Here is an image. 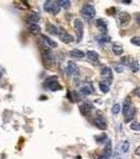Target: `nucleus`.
<instances>
[{"mask_svg":"<svg viewBox=\"0 0 140 159\" xmlns=\"http://www.w3.org/2000/svg\"><path fill=\"white\" fill-rule=\"evenodd\" d=\"M43 86L47 87V89L49 88L51 91H56V90H60L62 87L57 81V76H49L47 78L43 83Z\"/></svg>","mask_w":140,"mask_h":159,"instance_id":"1","label":"nucleus"},{"mask_svg":"<svg viewBox=\"0 0 140 159\" xmlns=\"http://www.w3.org/2000/svg\"><path fill=\"white\" fill-rule=\"evenodd\" d=\"M81 14L85 18L91 19V18L95 17V15H96V10H95V8L92 4H84L82 6V8H81Z\"/></svg>","mask_w":140,"mask_h":159,"instance_id":"2","label":"nucleus"},{"mask_svg":"<svg viewBox=\"0 0 140 159\" xmlns=\"http://www.w3.org/2000/svg\"><path fill=\"white\" fill-rule=\"evenodd\" d=\"M58 35H59V38L61 39V42H63L64 44H70L74 40L73 36L71 34H69L66 31H64L63 29H59L58 30Z\"/></svg>","mask_w":140,"mask_h":159,"instance_id":"3","label":"nucleus"},{"mask_svg":"<svg viewBox=\"0 0 140 159\" xmlns=\"http://www.w3.org/2000/svg\"><path fill=\"white\" fill-rule=\"evenodd\" d=\"M74 29L75 32L77 34L78 40L82 38L83 36V23L80 19H75L74 20Z\"/></svg>","mask_w":140,"mask_h":159,"instance_id":"4","label":"nucleus"},{"mask_svg":"<svg viewBox=\"0 0 140 159\" xmlns=\"http://www.w3.org/2000/svg\"><path fill=\"white\" fill-rule=\"evenodd\" d=\"M113 155V152H112V146H111V142L107 143V146H105V148L103 150L101 154H100V156L98 157V159H111Z\"/></svg>","mask_w":140,"mask_h":159,"instance_id":"5","label":"nucleus"},{"mask_svg":"<svg viewBox=\"0 0 140 159\" xmlns=\"http://www.w3.org/2000/svg\"><path fill=\"white\" fill-rule=\"evenodd\" d=\"M39 18H40V16H39L38 13H36V12H31L30 14L26 16V23H31V25H37V23L39 21Z\"/></svg>","mask_w":140,"mask_h":159,"instance_id":"6","label":"nucleus"},{"mask_svg":"<svg viewBox=\"0 0 140 159\" xmlns=\"http://www.w3.org/2000/svg\"><path fill=\"white\" fill-rule=\"evenodd\" d=\"M101 76L102 78H104L105 81L107 80V85H110L112 83V80H113V76H112V71L109 67H104L102 68L101 70Z\"/></svg>","mask_w":140,"mask_h":159,"instance_id":"7","label":"nucleus"},{"mask_svg":"<svg viewBox=\"0 0 140 159\" xmlns=\"http://www.w3.org/2000/svg\"><path fill=\"white\" fill-rule=\"evenodd\" d=\"M94 124L100 129H107V121H105L104 118L101 117V116H98V117H96L94 119Z\"/></svg>","mask_w":140,"mask_h":159,"instance_id":"8","label":"nucleus"},{"mask_svg":"<svg viewBox=\"0 0 140 159\" xmlns=\"http://www.w3.org/2000/svg\"><path fill=\"white\" fill-rule=\"evenodd\" d=\"M68 71H69L70 74L72 76H76V74H79V68L75 63L73 61H68Z\"/></svg>","mask_w":140,"mask_h":159,"instance_id":"9","label":"nucleus"},{"mask_svg":"<svg viewBox=\"0 0 140 159\" xmlns=\"http://www.w3.org/2000/svg\"><path fill=\"white\" fill-rule=\"evenodd\" d=\"M119 20H120V23L122 25H127L130 23V20H131V15L129 13H126V12H122L119 15Z\"/></svg>","mask_w":140,"mask_h":159,"instance_id":"10","label":"nucleus"},{"mask_svg":"<svg viewBox=\"0 0 140 159\" xmlns=\"http://www.w3.org/2000/svg\"><path fill=\"white\" fill-rule=\"evenodd\" d=\"M112 50L115 55H121L123 53V47L120 42H114L112 46Z\"/></svg>","mask_w":140,"mask_h":159,"instance_id":"11","label":"nucleus"},{"mask_svg":"<svg viewBox=\"0 0 140 159\" xmlns=\"http://www.w3.org/2000/svg\"><path fill=\"white\" fill-rule=\"evenodd\" d=\"M97 27H98L99 29H100V31L102 32V34H105L107 33V23L105 21V20L103 19H98L96 23Z\"/></svg>","mask_w":140,"mask_h":159,"instance_id":"12","label":"nucleus"},{"mask_svg":"<svg viewBox=\"0 0 140 159\" xmlns=\"http://www.w3.org/2000/svg\"><path fill=\"white\" fill-rule=\"evenodd\" d=\"M131 105H132V101H131V99L127 97V98L123 101V106H122V112H123L124 116H125L126 112L130 110V108H131Z\"/></svg>","mask_w":140,"mask_h":159,"instance_id":"13","label":"nucleus"},{"mask_svg":"<svg viewBox=\"0 0 140 159\" xmlns=\"http://www.w3.org/2000/svg\"><path fill=\"white\" fill-rule=\"evenodd\" d=\"M127 66H129L130 69L132 70L133 72H137L138 70H139V64H138V61L134 59H131V61H130Z\"/></svg>","mask_w":140,"mask_h":159,"instance_id":"14","label":"nucleus"},{"mask_svg":"<svg viewBox=\"0 0 140 159\" xmlns=\"http://www.w3.org/2000/svg\"><path fill=\"white\" fill-rule=\"evenodd\" d=\"M29 31H30L33 35H39L40 32H41V28H40L38 25H30Z\"/></svg>","mask_w":140,"mask_h":159,"instance_id":"15","label":"nucleus"},{"mask_svg":"<svg viewBox=\"0 0 140 159\" xmlns=\"http://www.w3.org/2000/svg\"><path fill=\"white\" fill-rule=\"evenodd\" d=\"M135 112H136V109H135V107L131 106L130 110L126 112V114H125V122H130L131 120H133V118L135 117Z\"/></svg>","mask_w":140,"mask_h":159,"instance_id":"16","label":"nucleus"},{"mask_svg":"<svg viewBox=\"0 0 140 159\" xmlns=\"http://www.w3.org/2000/svg\"><path fill=\"white\" fill-rule=\"evenodd\" d=\"M80 91H81V93L84 95H91L92 92H93V88H92L91 85H88V84H86V85H84L83 87H81V89H80Z\"/></svg>","mask_w":140,"mask_h":159,"instance_id":"17","label":"nucleus"},{"mask_svg":"<svg viewBox=\"0 0 140 159\" xmlns=\"http://www.w3.org/2000/svg\"><path fill=\"white\" fill-rule=\"evenodd\" d=\"M70 53H71V55L73 57H76V59H82L85 55L84 52H82L81 50H78V49H73Z\"/></svg>","mask_w":140,"mask_h":159,"instance_id":"18","label":"nucleus"},{"mask_svg":"<svg viewBox=\"0 0 140 159\" xmlns=\"http://www.w3.org/2000/svg\"><path fill=\"white\" fill-rule=\"evenodd\" d=\"M47 31L52 35H58V28L55 25H52V23L47 25Z\"/></svg>","mask_w":140,"mask_h":159,"instance_id":"19","label":"nucleus"},{"mask_svg":"<svg viewBox=\"0 0 140 159\" xmlns=\"http://www.w3.org/2000/svg\"><path fill=\"white\" fill-rule=\"evenodd\" d=\"M42 38H43V40L45 42V44H47V46H49V47H52V48H57L58 47L57 42H54V40L51 39L49 37L45 36V35H42Z\"/></svg>","mask_w":140,"mask_h":159,"instance_id":"20","label":"nucleus"},{"mask_svg":"<svg viewBox=\"0 0 140 159\" xmlns=\"http://www.w3.org/2000/svg\"><path fill=\"white\" fill-rule=\"evenodd\" d=\"M55 2L56 1H54V0H47V1H45L44 2V10L47 12H52L53 8L55 6Z\"/></svg>","mask_w":140,"mask_h":159,"instance_id":"21","label":"nucleus"},{"mask_svg":"<svg viewBox=\"0 0 140 159\" xmlns=\"http://www.w3.org/2000/svg\"><path fill=\"white\" fill-rule=\"evenodd\" d=\"M118 146H119V148H120L121 153H126L130 148V143H129V141H123V142H121Z\"/></svg>","mask_w":140,"mask_h":159,"instance_id":"22","label":"nucleus"},{"mask_svg":"<svg viewBox=\"0 0 140 159\" xmlns=\"http://www.w3.org/2000/svg\"><path fill=\"white\" fill-rule=\"evenodd\" d=\"M86 55H88V59H91V61H97V59H99V54L94 50L88 51V52L86 53Z\"/></svg>","mask_w":140,"mask_h":159,"instance_id":"23","label":"nucleus"},{"mask_svg":"<svg viewBox=\"0 0 140 159\" xmlns=\"http://www.w3.org/2000/svg\"><path fill=\"white\" fill-rule=\"evenodd\" d=\"M91 107H92L91 104H88V103H85V104H83V105L80 106V110H81V112H82L83 116H85V114L90 112Z\"/></svg>","mask_w":140,"mask_h":159,"instance_id":"24","label":"nucleus"},{"mask_svg":"<svg viewBox=\"0 0 140 159\" xmlns=\"http://www.w3.org/2000/svg\"><path fill=\"white\" fill-rule=\"evenodd\" d=\"M99 87H100V90H101L103 93H107V92L110 91V86H109L107 84H105L104 82H100V83H99Z\"/></svg>","mask_w":140,"mask_h":159,"instance_id":"25","label":"nucleus"},{"mask_svg":"<svg viewBox=\"0 0 140 159\" xmlns=\"http://www.w3.org/2000/svg\"><path fill=\"white\" fill-rule=\"evenodd\" d=\"M97 40L100 42H109L111 40V37L109 35H105V34H102L100 36L97 37Z\"/></svg>","mask_w":140,"mask_h":159,"instance_id":"26","label":"nucleus"},{"mask_svg":"<svg viewBox=\"0 0 140 159\" xmlns=\"http://www.w3.org/2000/svg\"><path fill=\"white\" fill-rule=\"evenodd\" d=\"M58 4H59V6L60 8H69L70 6H71V2H70L69 0H60V1H57Z\"/></svg>","mask_w":140,"mask_h":159,"instance_id":"27","label":"nucleus"},{"mask_svg":"<svg viewBox=\"0 0 140 159\" xmlns=\"http://www.w3.org/2000/svg\"><path fill=\"white\" fill-rule=\"evenodd\" d=\"M113 156V159H121V152H120V148L119 146H117L115 150V153L112 155Z\"/></svg>","mask_w":140,"mask_h":159,"instance_id":"28","label":"nucleus"},{"mask_svg":"<svg viewBox=\"0 0 140 159\" xmlns=\"http://www.w3.org/2000/svg\"><path fill=\"white\" fill-rule=\"evenodd\" d=\"M119 112H120V105L119 104H114L113 105V107H112V112L114 114H119Z\"/></svg>","mask_w":140,"mask_h":159,"instance_id":"29","label":"nucleus"},{"mask_svg":"<svg viewBox=\"0 0 140 159\" xmlns=\"http://www.w3.org/2000/svg\"><path fill=\"white\" fill-rule=\"evenodd\" d=\"M131 129H132L133 131H140L139 122H137V121L133 122L132 124H131Z\"/></svg>","mask_w":140,"mask_h":159,"instance_id":"30","label":"nucleus"},{"mask_svg":"<svg viewBox=\"0 0 140 159\" xmlns=\"http://www.w3.org/2000/svg\"><path fill=\"white\" fill-rule=\"evenodd\" d=\"M131 42L132 44H134L135 46H140V37L139 36H135V37H133L132 39H131Z\"/></svg>","mask_w":140,"mask_h":159,"instance_id":"31","label":"nucleus"},{"mask_svg":"<svg viewBox=\"0 0 140 159\" xmlns=\"http://www.w3.org/2000/svg\"><path fill=\"white\" fill-rule=\"evenodd\" d=\"M80 95L78 93V92H76V91H74L73 93H72V100L74 101V102H77V101H79L80 100Z\"/></svg>","mask_w":140,"mask_h":159,"instance_id":"32","label":"nucleus"},{"mask_svg":"<svg viewBox=\"0 0 140 159\" xmlns=\"http://www.w3.org/2000/svg\"><path fill=\"white\" fill-rule=\"evenodd\" d=\"M107 139V136L105 134H102L101 136L97 137V141H98V142H103V141H105Z\"/></svg>","mask_w":140,"mask_h":159,"instance_id":"33","label":"nucleus"},{"mask_svg":"<svg viewBox=\"0 0 140 159\" xmlns=\"http://www.w3.org/2000/svg\"><path fill=\"white\" fill-rule=\"evenodd\" d=\"M139 89H140V88H136V90H135V95H137V97H139Z\"/></svg>","mask_w":140,"mask_h":159,"instance_id":"34","label":"nucleus"},{"mask_svg":"<svg viewBox=\"0 0 140 159\" xmlns=\"http://www.w3.org/2000/svg\"><path fill=\"white\" fill-rule=\"evenodd\" d=\"M139 148H137V150H136V155H139Z\"/></svg>","mask_w":140,"mask_h":159,"instance_id":"35","label":"nucleus"},{"mask_svg":"<svg viewBox=\"0 0 140 159\" xmlns=\"http://www.w3.org/2000/svg\"><path fill=\"white\" fill-rule=\"evenodd\" d=\"M0 76H1V70H0Z\"/></svg>","mask_w":140,"mask_h":159,"instance_id":"36","label":"nucleus"}]
</instances>
